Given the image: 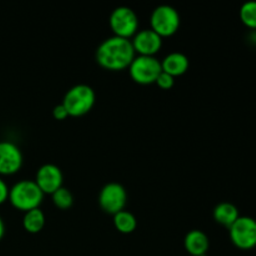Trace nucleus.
<instances>
[{
    "mask_svg": "<svg viewBox=\"0 0 256 256\" xmlns=\"http://www.w3.org/2000/svg\"><path fill=\"white\" fill-rule=\"evenodd\" d=\"M130 39L120 36L108 38L96 49V62L102 68L112 72H120L130 66L136 56Z\"/></svg>",
    "mask_w": 256,
    "mask_h": 256,
    "instance_id": "nucleus-1",
    "label": "nucleus"
},
{
    "mask_svg": "<svg viewBox=\"0 0 256 256\" xmlns=\"http://www.w3.org/2000/svg\"><path fill=\"white\" fill-rule=\"evenodd\" d=\"M44 195L35 180H20L10 188L9 202L15 209L26 212L38 209L44 200Z\"/></svg>",
    "mask_w": 256,
    "mask_h": 256,
    "instance_id": "nucleus-2",
    "label": "nucleus"
},
{
    "mask_svg": "<svg viewBox=\"0 0 256 256\" xmlns=\"http://www.w3.org/2000/svg\"><path fill=\"white\" fill-rule=\"evenodd\" d=\"M96 94L88 84H78L70 88L64 95L62 104L68 110L69 116H82L94 108Z\"/></svg>",
    "mask_w": 256,
    "mask_h": 256,
    "instance_id": "nucleus-3",
    "label": "nucleus"
},
{
    "mask_svg": "<svg viewBox=\"0 0 256 256\" xmlns=\"http://www.w3.org/2000/svg\"><path fill=\"white\" fill-rule=\"evenodd\" d=\"M180 14L172 5L162 4L155 8L150 16V29L160 36H172L180 28Z\"/></svg>",
    "mask_w": 256,
    "mask_h": 256,
    "instance_id": "nucleus-4",
    "label": "nucleus"
},
{
    "mask_svg": "<svg viewBox=\"0 0 256 256\" xmlns=\"http://www.w3.org/2000/svg\"><path fill=\"white\" fill-rule=\"evenodd\" d=\"M109 24L115 36L130 39L139 30V16L129 6H118L112 12Z\"/></svg>",
    "mask_w": 256,
    "mask_h": 256,
    "instance_id": "nucleus-5",
    "label": "nucleus"
},
{
    "mask_svg": "<svg viewBox=\"0 0 256 256\" xmlns=\"http://www.w3.org/2000/svg\"><path fill=\"white\" fill-rule=\"evenodd\" d=\"M162 72V62L155 56L138 55L129 66L132 79L142 85L154 84Z\"/></svg>",
    "mask_w": 256,
    "mask_h": 256,
    "instance_id": "nucleus-6",
    "label": "nucleus"
},
{
    "mask_svg": "<svg viewBox=\"0 0 256 256\" xmlns=\"http://www.w3.org/2000/svg\"><path fill=\"white\" fill-rule=\"evenodd\" d=\"M230 240L242 250L256 248V220L250 216H240L229 228Z\"/></svg>",
    "mask_w": 256,
    "mask_h": 256,
    "instance_id": "nucleus-7",
    "label": "nucleus"
},
{
    "mask_svg": "<svg viewBox=\"0 0 256 256\" xmlns=\"http://www.w3.org/2000/svg\"><path fill=\"white\" fill-rule=\"evenodd\" d=\"M126 202V189L119 182H109L100 190L99 205L108 214H118V212L125 209Z\"/></svg>",
    "mask_w": 256,
    "mask_h": 256,
    "instance_id": "nucleus-8",
    "label": "nucleus"
},
{
    "mask_svg": "<svg viewBox=\"0 0 256 256\" xmlns=\"http://www.w3.org/2000/svg\"><path fill=\"white\" fill-rule=\"evenodd\" d=\"M24 158L20 148L9 140L0 142V175H14L22 169Z\"/></svg>",
    "mask_w": 256,
    "mask_h": 256,
    "instance_id": "nucleus-9",
    "label": "nucleus"
},
{
    "mask_svg": "<svg viewBox=\"0 0 256 256\" xmlns=\"http://www.w3.org/2000/svg\"><path fill=\"white\" fill-rule=\"evenodd\" d=\"M64 175L62 169L55 164H44L39 168L35 178V182L44 194L52 195L62 186Z\"/></svg>",
    "mask_w": 256,
    "mask_h": 256,
    "instance_id": "nucleus-10",
    "label": "nucleus"
},
{
    "mask_svg": "<svg viewBox=\"0 0 256 256\" xmlns=\"http://www.w3.org/2000/svg\"><path fill=\"white\" fill-rule=\"evenodd\" d=\"M132 42L135 52L139 55L155 56V54L159 52L162 46V38L149 28V29L139 30L132 36Z\"/></svg>",
    "mask_w": 256,
    "mask_h": 256,
    "instance_id": "nucleus-11",
    "label": "nucleus"
},
{
    "mask_svg": "<svg viewBox=\"0 0 256 256\" xmlns=\"http://www.w3.org/2000/svg\"><path fill=\"white\" fill-rule=\"evenodd\" d=\"M184 246L190 256H205L210 248L209 236L202 230L192 229L185 235Z\"/></svg>",
    "mask_w": 256,
    "mask_h": 256,
    "instance_id": "nucleus-12",
    "label": "nucleus"
},
{
    "mask_svg": "<svg viewBox=\"0 0 256 256\" xmlns=\"http://www.w3.org/2000/svg\"><path fill=\"white\" fill-rule=\"evenodd\" d=\"M189 58L184 52H170L162 62V72L174 78L185 74L188 72V69H189Z\"/></svg>",
    "mask_w": 256,
    "mask_h": 256,
    "instance_id": "nucleus-13",
    "label": "nucleus"
},
{
    "mask_svg": "<svg viewBox=\"0 0 256 256\" xmlns=\"http://www.w3.org/2000/svg\"><path fill=\"white\" fill-rule=\"evenodd\" d=\"M212 215H214L215 222L226 228L232 226V225L240 218L239 209L236 208V205L228 202L218 204L216 206H215L214 212H212Z\"/></svg>",
    "mask_w": 256,
    "mask_h": 256,
    "instance_id": "nucleus-14",
    "label": "nucleus"
},
{
    "mask_svg": "<svg viewBox=\"0 0 256 256\" xmlns=\"http://www.w3.org/2000/svg\"><path fill=\"white\" fill-rule=\"evenodd\" d=\"M45 222H46V218L40 208L29 210L25 212L22 218V226L30 234H38L42 232L45 226Z\"/></svg>",
    "mask_w": 256,
    "mask_h": 256,
    "instance_id": "nucleus-15",
    "label": "nucleus"
},
{
    "mask_svg": "<svg viewBox=\"0 0 256 256\" xmlns=\"http://www.w3.org/2000/svg\"><path fill=\"white\" fill-rule=\"evenodd\" d=\"M114 225L118 232L122 234H132L136 229L138 220L132 212L124 209L114 215Z\"/></svg>",
    "mask_w": 256,
    "mask_h": 256,
    "instance_id": "nucleus-16",
    "label": "nucleus"
},
{
    "mask_svg": "<svg viewBox=\"0 0 256 256\" xmlns=\"http://www.w3.org/2000/svg\"><path fill=\"white\" fill-rule=\"evenodd\" d=\"M240 19L250 29L256 30V2L250 0V2H244L240 8Z\"/></svg>",
    "mask_w": 256,
    "mask_h": 256,
    "instance_id": "nucleus-17",
    "label": "nucleus"
},
{
    "mask_svg": "<svg viewBox=\"0 0 256 256\" xmlns=\"http://www.w3.org/2000/svg\"><path fill=\"white\" fill-rule=\"evenodd\" d=\"M52 198L55 206L62 210L70 209L72 206V204H74V196H72V192L68 188L62 186L52 195Z\"/></svg>",
    "mask_w": 256,
    "mask_h": 256,
    "instance_id": "nucleus-18",
    "label": "nucleus"
},
{
    "mask_svg": "<svg viewBox=\"0 0 256 256\" xmlns=\"http://www.w3.org/2000/svg\"><path fill=\"white\" fill-rule=\"evenodd\" d=\"M156 82L158 86L162 88V89L169 90V89H172V86H174L175 78L172 76V75L166 74V72H160L159 76H158L156 82Z\"/></svg>",
    "mask_w": 256,
    "mask_h": 256,
    "instance_id": "nucleus-19",
    "label": "nucleus"
},
{
    "mask_svg": "<svg viewBox=\"0 0 256 256\" xmlns=\"http://www.w3.org/2000/svg\"><path fill=\"white\" fill-rule=\"evenodd\" d=\"M52 116L56 120H65L69 116V114H68V110L65 109L64 105L59 104L52 109Z\"/></svg>",
    "mask_w": 256,
    "mask_h": 256,
    "instance_id": "nucleus-20",
    "label": "nucleus"
},
{
    "mask_svg": "<svg viewBox=\"0 0 256 256\" xmlns=\"http://www.w3.org/2000/svg\"><path fill=\"white\" fill-rule=\"evenodd\" d=\"M9 192L10 188L8 186L5 180H2V178H0V205L4 204L6 200H9Z\"/></svg>",
    "mask_w": 256,
    "mask_h": 256,
    "instance_id": "nucleus-21",
    "label": "nucleus"
},
{
    "mask_svg": "<svg viewBox=\"0 0 256 256\" xmlns=\"http://www.w3.org/2000/svg\"><path fill=\"white\" fill-rule=\"evenodd\" d=\"M5 235V224H4V220H2V218L0 216V240L4 238Z\"/></svg>",
    "mask_w": 256,
    "mask_h": 256,
    "instance_id": "nucleus-22",
    "label": "nucleus"
}]
</instances>
